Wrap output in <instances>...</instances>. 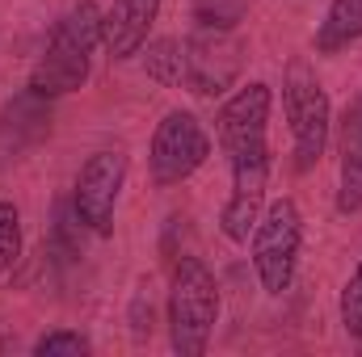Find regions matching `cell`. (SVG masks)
<instances>
[{
    "mask_svg": "<svg viewBox=\"0 0 362 357\" xmlns=\"http://www.w3.org/2000/svg\"><path fill=\"white\" fill-rule=\"evenodd\" d=\"M362 38V0H329L320 25H316V51L337 55Z\"/></svg>",
    "mask_w": 362,
    "mask_h": 357,
    "instance_id": "cell-12",
    "label": "cell"
},
{
    "mask_svg": "<svg viewBox=\"0 0 362 357\" xmlns=\"http://www.w3.org/2000/svg\"><path fill=\"white\" fill-rule=\"evenodd\" d=\"M97 47H101V8L93 0H81L55 21V30H51V38L42 47L25 89L38 92V97H51V101L85 89Z\"/></svg>",
    "mask_w": 362,
    "mask_h": 357,
    "instance_id": "cell-2",
    "label": "cell"
},
{
    "mask_svg": "<svg viewBox=\"0 0 362 357\" xmlns=\"http://www.w3.org/2000/svg\"><path fill=\"white\" fill-rule=\"evenodd\" d=\"M337 214L362 210V97L346 105L337 135Z\"/></svg>",
    "mask_w": 362,
    "mask_h": 357,
    "instance_id": "cell-11",
    "label": "cell"
},
{
    "mask_svg": "<svg viewBox=\"0 0 362 357\" xmlns=\"http://www.w3.org/2000/svg\"><path fill=\"white\" fill-rule=\"evenodd\" d=\"M144 72L160 89L185 85V42H177V38H152V42H144Z\"/></svg>",
    "mask_w": 362,
    "mask_h": 357,
    "instance_id": "cell-13",
    "label": "cell"
},
{
    "mask_svg": "<svg viewBox=\"0 0 362 357\" xmlns=\"http://www.w3.org/2000/svg\"><path fill=\"white\" fill-rule=\"evenodd\" d=\"M89 349L93 341L85 332H76V328H51V332H42L34 341V357H81Z\"/></svg>",
    "mask_w": 362,
    "mask_h": 357,
    "instance_id": "cell-14",
    "label": "cell"
},
{
    "mask_svg": "<svg viewBox=\"0 0 362 357\" xmlns=\"http://www.w3.org/2000/svg\"><path fill=\"white\" fill-rule=\"evenodd\" d=\"M160 17V0H110L101 8V47L114 63L144 51L152 21Z\"/></svg>",
    "mask_w": 362,
    "mask_h": 357,
    "instance_id": "cell-10",
    "label": "cell"
},
{
    "mask_svg": "<svg viewBox=\"0 0 362 357\" xmlns=\"http://www.w3.org/2000/svg\"><path fill=\"white\" fill-rule=\"evenodd\" d=\"M337 311H341V328H346L354 341H362V261L354 265V273H350L346 286H341Z\"/></svg>",
    "mask_w": 362,
    "mask_h": 357,
    "instance_id": "cell-17",
    "label": "cell"
},
{
    "mask_svg": "<svg viewBox=\"0 0 362 357\" xmlns=\"http://www.w3.org/2000/svg\"><path fill=\"white\" fill-rule=\"evenodd\" d=\"M127 152L122 147H101L81 164L76 185H72V210L93 236H114V214H118V198L127 185Z\"/></svg>",
    "mask_w": 362,
    "mask_h": 357,
    "instance_id": "cell-7",
    "label": "cell"
},
{
    "mask_svg": "<svg viewBox=\"0 0 362 357\" xmlns=\"http://www.w3.org/2000/svg\"><path fill=\"white\" fill-rule=\"evenodd\" d=\"M303 253V210L295 198H274L249 236V261L266 294H286Z\"/></svg>",
    "mask_w": 362,
    "mask_h": 357,
    "instance_id": "cell-5",
    "label": "cell"
},
{
    "mask_svg": "<svg viewBox=\"0 0 362 357\" xmlns=\"http://www.w3.org/2000/svg\"><path fill=\"white\" fill-rule=\"evenodd\" d=\"M245 68V42L236 38V30H219V25H198L185 38V85L198 97H223L240 80Z\"/></svg>",
    "mask_w": 362,
    "mask_h": 357,
    "instance_id": "cell-8",
    "label": "cell"
},
{
    "mask_svg": "<svg viewBox=\"0 0 362 357\" xmlns=\"http://www.w3.org/2000/svg\"><path fill=\"white\" fill-rule=\"evenodd\" d=\"M249 0H194V21L198 25H219V30H236V21L245 17Z\"/></svg>",
    "mask_w": 362,
    "mask_h": 357,
    "instance_id": "cell-16",
    "label": "cell"
},
{
    "mask_svg": "<svg viewBox=\"0 0 362 357\" xmlns=\"http://www.w3.org/2000/svg\"><path fill=\"white\" fill-rule=\"evenodd\" d=\"M219 282L202 257H181L169 282V345L177 357H202L219 324Z\"/></svg>",
    "mask_w": 362,
    "mask_h": 357,
    "instance_id": "cell-3",
    "label": "cell"
},
{
    "mask_svg": "<svg viewBox=\"0 0 362 357\" xmlns=\"http://www.w3.org/2000/svg\"><path fill=\"white\" fill-rule=\"evenodd\" d=\"M17 257H21V210L8 198H0V273L17 265Z\"/></svg>",
    "mask_w": 362,
    "mask_h": 357,
    "instance_id": "cell-15",
    "label": "cell"
},
{
    "mask_svg": "<svg viewBox=\"0 0 362 357\" xmlns=\"http://www.w3.org/2000/svg\"><path fill=\"white\" fill-rule=\"evenodd\" d=\"M282 114L291 126V143H295V169L312 173L329 147V131H333V101L320 85L316 68L295 55L282 72Z\"/></svg>",
    "mask_w": 362,
    "mask_h": 357,
    "instance_id": "cell-4",
    "label": "cell"
},
{
    "mask_svg": "<svg viewBox=\"0 0 362 357\" xmlns=\"http://www.w3.org/2000/svg\"><path fill=\"white\" fill-rule=\"evenodd\" d=\"M211 160V135L206 126L189 114V109H169L148 143V173L152 185L173 189L181 181H189L202 164Z\"/></svg>",
    "mask_w": 362,
    "mask_h": 357,
    "instance_id": "cell-6",
    "label": "cell"
},
{
    "mask_svg": "<svg viewBox=\"0 0 362 357\" xmlns=\"http://www.w3.org/2000/svg\"><path fill=\"white\" fill-rule=\"evenodd\" d=\"M51 135V97L21 89L0 114V164L21 160Z\"/></svg>",
    "mask_w": 362,
    "mask_h": 357,
    "instance_id": "cell-9",
    "label": "cell"
},
{
    "mask_svg": "<svg viewBox=\"0 0 362 357\" xmlns=\"http://www.w3.org/2000/svg\"><path fill=\"white\" fill-rule=\"evenodd\" d=\"M270 109L274 89L253 80L232 92L215 114V135L228 156L232 193L219 210V231L232 244H249L270 189Z\"/></svg>",
    "mask_w": 362,
    "mask_h": 357,
    "instance_id": "cell-1",
    "label": "cell"
}]
</instances>
